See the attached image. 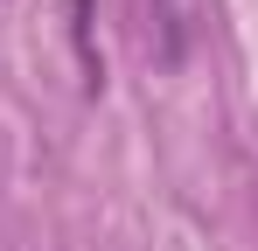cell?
<instances>
[{
	"instance_id": "6da1fadb",
	"label": "cell",
	"mask_w": 258,
	"mask_h": 251,
	"mask_svg": "<svg viewBox=\"0 0 258 251\" xmlns=\"http://www.w3.org/2000/svg\"><path fill=\"white\" fill-rule=\"evenodd\" d=\"M140 35H147V56L161 63V70H174L181 56H188V21H181V0H140Z\"/></svg>"
},
{
	"instance_id": "7a4b0ae2",
	"label": "cell",
	"mask_w": 258,
	"mask_h": 251,
	"mask_svg": "<svg viewBox=\"0 0 258 251\" xmlns=\"http://www.w3.org/2000/svg\"><path fill=\"white\" fill-rule=\"evenodd\" d=\"M70 7V42H77V56H84V84L98 91L105 84V63H98V49H91V0H63Z\"/></svg>"
}]
</instances>
